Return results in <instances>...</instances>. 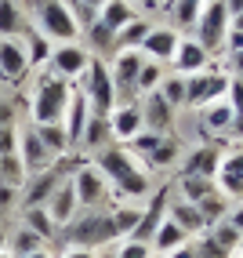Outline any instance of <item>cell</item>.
Returning a JSON list of instances; mask_svg holds the SVG:
<instances>
[{"label": "cell", "mask_w": 243, "mask_h": 258, "mask_svg": "<svg viewBox=\"0 0 243 258\" xmlns=\"http://www.w3.org/2000/svg\"><path fill=\"white\" fill-rule=\"evenodd\" d=\"M95 167L102 171V178L113 182L116 193L127 197V200H138V197H145L149 189H152V185H149V175L138 167L134 153L124 149V146H116V142L95 153Z\"/></svg>", "instance_id": "1"}, {"label": "cell", "mask_w": 243, "mask_h": 258, "mask_svg": "<svg viewBox=\"0 0 243 258\" xmlns=\"http://www.w3.org/2000/svg\"><path fill=\"white\" fill-rule=\"evenodd\" d=\"M73 88L76 84L62 80L58 73H44L37 77V88H33V98H29V113H33V124H62L65 120V109H69V98H73Z\"/></svg>", "instance_id": "2"}, {"label": "cell", "mask_w": 243, "mask_h": 258, "mask_svg": "<svg viewBox=\"0 0 243 258\" xmlns=\"http://www.w3.org/2000/svg\"><path fill=\"white\" fill-rule=\"evenodd\" d=\"M58 240L65 247H106L109 240H116V226H113V215L109 211H88V215H73V222H65L58 229Z\"/></svg>", "instance_id": "3"}, {"label": "cell", "mask_w": 243, "mask_h": 258, "mask_svg": "<svg viewBox=\"0 0 243 258\" xmlns=\"http://www.w3.org/2000/svg\"><path fill=\"white\" fill-rule=\"evenodd\" d=\"M33 26H37L51 44H73L80 37V26L65 0H33Z\"/></svg>", "instance_id": "4"}, {"label": "cell", "mask_w": 243, "mask_h": 258, "mask_svg": "<svg viewBox=\"0 0 243 258\" xmlns=\"http://www.w3.org/2000/svg\"><path fill=\"white\" fill-rule=\"evenodd\" d=\"M76 88L84 91V98H88V106H91V116H109V113L120 106V98H116V88H113V77H109V66L102 62L98 55L91 58L88 73H84V80L76 84Z\"/></svg>", "instance_id": "5"}, {"label": "cell", "mask_w": 243, "mask_h": 258, "mask_svg": "<svg viewBox=\"0 0 243 258\" xmlns=\"http://www.w3.org/2000/svg\"><path fill=\"white\" fill-rule=\"evenodd\" d=\"M196 40L203 44L207 55H218L225 51V37H229V8L225 0H207L203 11L196 15Z\"/></svg>", "instance_id": "6"}, {"label": "cell", "mask_w": 243, "mask_h": 258, "mask_svg": "<svg viewBox=\"0 0 243 258\" xmlns=\"http://www.w3.org/2000/svg\"><path fill=\"white\" fill-rule=\"evenodd\" d=\"M229 95V73H221V70H200L193 77H185V106L189 109H203V106H211V102L225 98Z\"/></svg>", "instance_id": "7"}, {"label": "cell", "mask_w": 243, "mask_h": 258, "mask_svg": "<svg viewBox=\"0 0 243 258\" xmlns=\"http://www.w3.org/2000/svg\"><path fill=\"white\" fill-rule=\"evenodd\" d=\"M91 51L84 47L80 40H73V44H58L55 51H51V58H47V66H51V73H58L62 80H69V84H80L84 80V73H88V66H91Z\"/></svg>", "instance_id": "8"}, {"label": "cell", "mask_w": 243, "mask_h": 258, "mask_svg": "<svg viewBox=\"0 0 243 258\" xmlns=\"http://www.w3.org/2000/svg\"><path fill=\"white\" fill-rule=\"evenodd\" d=\"M69 182H73L76 204H84V208H102V200L109 197V182L102 178V171L95 164H80L76 175L69 178Z\"/></svg>", "instance_id": "9"}, {"label": "cell", "mask_w": 243, "mask_h": 258, "mask_svg": "<svg viewBox=\"0 0 243 258\" xmlns=\"http://www.w3.org/2000/svg\"><path fill=\"white\" fill-rule=\"evenodd\" d=\"M145 66V55L142 51H116L113 55V66H109V77H113V88H116V98H131L134 95V80Z\"/></svg>", "instance_id": "10"}, {"label": "cell", "mask_w": 243, "mask_h": 258, "mask_svg": "<svg viewBox=\"0 0 243 258\" xmlns=\"http://www.w3.org/2000/svg\"><path fill=\"white\" fill-rule=\"evenodd\" d=\"M15 157L22 160V171L26 175H40L44 167H51L58 157L51 153L40 139H37V131L33 127H26V131H19V149H15Z\"/></svg>", "instance_id": "11"}, {"label": "cell", "mask_w": 243, "mask_h": 258, "mask_svg": "<svg viewBox=\"0 0 243 258\" xmlns=\"http://www.w3.org/2000/svg\"><path fill=\"white\" fill-rule=\"evenodd\" d=\"M167 204H171V185H160V193H156V197L145 204V211H142V218H138V226H134L131 240L152 247V236H156V229H160V222L167 218Z\"/></svg>", "instance_id": "12"}, {"label": "cell", "mask_w": 243, "mask_h": 258, "mask_svg": "<svg viewBox=\"0 0 243 258\" xmlns=\"http://www.w3.org/2000/svg\"><path fill=\"white\" fill-rule=\"evenodd\" d=\"M62 182H65V160H55L51 167H44L40 175H33V182L26 189V208H44Z\"/></svg>", "instance_id": "13"}, {"label": "cell", "mask_w": 243, "mask_h": 258, "mask_svg": "<svg viewBox=\"0 0 243 258\" xmlns=\"http://www.w3.org/2000/svg\"><path fill=\"white\" fill-rule=\"evenodd\" d=\"M214 182H218L221 197H243V146L221 153V167H218Z\"/></svg>", "instance_id": "14"}, {"label": "cell", "mask_w": 243, "mask_h": 258, "mask_svg": "<svg viewBox=\"0 0 243 258\" xmlns=\"http://www.w3.org/2000/svg\"><path fill=\"white\" fill-rule=\"evenodd\" d=\"M26 73H29V55H26L22 40L19 37L15 40L0 37V80L4 84H19Z\"/></svg>", "instance_id": "15"}, {"label": "cell", "mask_w": 243, "mask_h": 258, "mask_svg": "<svg viewBox=\"0 0 243 258\" xmlns=\"http://www.w3.org/2000/svg\"><path fill=\"white\" fill-rule=\"evenodd\" d=\"M178 29L175 26H152L149 29V37L142 40V55L149 58V62H171L175 58V51H178Z\"/></svg>", "instance_id": "16"}, {"label": "cell", "mask_w": 243, "mask_h": 258, "mask_svg": "<svg viewBox=\"0 0 243 258\" xmlns=\"http://www.w3.org/2000/svg\"><path fill=\"white\" fill-rule=\"evenodd\" d=\"M142 120H145V131H156V135H171L175 127V106L160 95V91H149L142 106Z\"/></svg>", "instance_id": "17"}, {"label": "cell", "mask_w": 243, "mask_h": 258, "mask_svg": "<svg viewBox=\"0 0 243 258\" xmlns=\"http://www.w3.org/2000/svg\"><path fill=\"white\" fill-rule=\"evenodd\" d=\"M171 66H175L178 77H193V73H200V70H207V66H211V55L203 51V44H200L196 37H182L175 58H171Z\"/></svg>", "instance_id": "18"}, {"label": "cell", "mask_w": 243, "mask_h": 258, "mask_svg": "<svg viewBox=\"0 0 243 258\" xmlns=\"http://www.w3.org/2000/svg\"><path fill=\"white\" fill-rule=\"evenodd\" d=\"M221 142L214 146V142H203V146H196L193 153L185 157V164H182V175H203V178H214L218 175V167H221Z\"/></svg>", "instance_id": "19"}, {"label": "cell", "mask_w": 243, "mask_h": 258, "mask_svg": "<svg viewBox=\"0 0 243 258\" xmlns=\"http://www.w3.org/2000/svg\"><path fill=\"white\" fill-rule=\"evenodd\" d=\"M88 120H91V106H88V98H84V91L73 88V98H69V109H65V120H62L69 149L80 146V135H84V127H88Z\"/></svg>", "instance_id": "20"}, {"label": "cell", "mask_w": 243, "mask_h": 258, "mask_svg": "<svg viewBox=\"0 0 243 258\" xmlns=\"http://www.w3.org/2000/svg\"><path fill=\"white\" fill-rule=\"evenodd\" d=\"M109 131L116 142H131L138 131H145V120H142V109L134 106V102H124V106H116L109 113Z\"/></svg>", "instance_id": "21"}, {"label": "cell", "mask_w": 243, "mask_h": 258, "mask_svg": "<svg viewBox=\"0 0 243 258\" xmlns=\"http://www.w3.org/2000/svg\"><path fill=\"white\" fill-rule=\"evenodd\" d=\"M200 127L207 139H229V127H232V106L229 98H218L211 106L200 109Z\"/></svg>", "instance_id": "22"}, {"label": "cell", "mask_w": 243, "mask_h": 258, "mask_svg": "<svg viewBox=\"0 0 243 258\" xmlns=\"http://www.w3.org/2000/svg\"><path fill=\"white\" fill-rule=\"evenodd\" d=\"M44 208H47L51 222H55L58 229L65 226V222H73V215H76V208H80V204H76V193H73V182L65 178V182L55 189V193H51V200L44 204Z\"/></svg>", "instance_id": "23"}, {"label": "cell", "mask_w": 243, "mask_h": 258, "mask_svg": "<svg viewBox=\"0 0 243 258\" xmlns=\"http://www.w3.org/2000/svg\"><path fill=\"white\" fill-rule=\"evenodd\" d=\"M167 218L178 222V226L185 229V236H200V233H207V222H203L200 208H196V204H189V200L167 204Z\"/></svg>", "instance_id": "24"}, {"label": "cell", "mask_w": 243, "mask_h": 258, "mask_svg": "<svg viewBox=\"0 0 243 258\" xmlns=\"http://www.w3.org/2000/svg\"><path fill=\"white\" fill-rule=\"evenodd\" d=\"M22 47H26V55H29V70H44L47 66V58H51V40L44 37V33L37 29V26H26V33H22Z\"/></svg>", "instance_id": "25"}, {"label": "cell", "mask_w": 243, "mask_h": 258, "mask_svg": "<svg viewBox=\"0 0 243 258\" xmlns=\"http://www.w3.org/2000/svg\"><path fill=\"white\" fill-rule=\"evenodd\" d=\"M106 146H113L109 116H91L88 127H84V135H80V146H76V149H91V153H98V149H106Z\"/></svg>", "instance_id": "26"}, {"label": "cell", "mask_w": 243, "mask_h": 258, "mask_svg": "<svg viewBox=\"0 0 243 258\" xmlns=\"http://www.w3.org/2000/svg\"><path fill=\"white\" fill-rule=\"evenodd\" d=\"M185 240H193V236H185V229L178 226V222L164 218L160 229H156V236H152V254H171L175 247H182Z\"/></svg>", "instance_id": "27"}, {"label": "cell", "mask_w": 243, "mask_h": 258, "mask_svg": "<svg viewBox=\"0 0 243 258\" xmlns=\"http://www.w3.org/2000/svg\"><path fill=\"white\" fill-rule=\"evenodd\" d=\"M149 22L145 19H131L124 29H120L116 33V40H113V55H116V51H142V40L149 37Z\"/></svg>", "instance_id": "28"}, {"label": "cell", "mask_w": 243, "mask_h": 258, "mask_svg": "<svg viewBox=\"0 0 243 258\" xmlns=\"http://www.w3.org/2000/svg\"><path fill=\"white\" fill-rule=\"evenodd\" d=\"M26 15H22V8L15 4V0H0V37H8V40H15V37H22L26 33Z\"/></svg>", "instance_id": "29"}, {"label": "cell", "mask_w": 243, "mask_h": 258, "mask_svg": "<svg viewBox=\"0 0 243 258\" xmlns=\"http://www.w3.org/2000/svg\"><path fill=\"white\" fill-rule=\"evenodd\" d=\"M178 157H182L178 139H175V135H164V139H160V142H156V146L145 153V164H149V167H171Z\"/></svg>", "instance_id": "30"}, {"label": "cell", "mask_w": 243, "mask_h": 258, "mask_svg": "<svg viewBox=\"0 0 243 258\" xmlns=\"http://www.w3.org/2000/svg\"><path fill=\"white\" fill-rule=\"evenodd\" d=\"M178 189H182V200L196 204V200H203V197L218 193V182H214V178H203V175H182V178H178Z\"/></svg>", "instance_id": "31"}, {"label": "cell", "mask_w": 243, "mask_h": 258, "mask_svg": "<svg viewBox=\"0 0 243 258\" xmlns=\"http://www.w3.org/2000/svg\"><path fill=\"white\" fill-rule=\"evenodd\" d=\"M131 19H138V15H134V8L127 4V0H106V8H102L98 11V22H106L109 29H124Z\"/></svg>", "instance_id": "32"}, {"label": "cell", "mask_w": 243, "mask_h": 258, "mask_svg": "<svg viewBox=\"0 0 243 258\" xmlns=\"http://www.w3.org/2000/svg\"><path fill=\"white\" fill-rule=\"evenodd\" d=\"M229 106H232V127H229V139L243 142V80L239 77H229Z\"/></svg>", "instance_id": "33"}, {"label": "cell", "mask_w": 243, "mask_h": 258, "mask_svg": "<svg viewBox=\"0 0 243 258\" xmlns=\"http://www.w3.org/2000/svg\"><path fill=\"white\" fill-rule=\"evenodd\" d=\"M33 131H37V139L55 153V157H65L69 153V142H65V127L62 124H33Z\"/></svg>", "instance_id": "34"}, {"label": "cell", "mask_w": 243, "mask_h": 258, "mask_svg": "<svg viewBox=\"0 0 243 258\" xmlns=\"http://www.w3.org/2000/svg\"><path fill=\"white\" fill-rule=\"evenodd\" d=\"M196 208H200V215H203V222H207V229H211V226H218L221 218H229V197L211 193V197L196 200Z\"/></svg>", "instance_id": "35"}, {"label": "cell", "mask_w": 243, "mask_h": 258, "mask_svg": "<svg viewBox=\"0 0 243 258\" xmlns=\"http://www.w3.org/2000/svg\"><path fill=\"white\" fill-rule=\"evenodd\" d=\"M207 236H211L214 244H218L225 254H229V258H232V254L239 251V244H243V233H236L229 222H218V226H211V229H207Z\"/></svg>", "instance_id": "36"}, {"label": "cell", "mask_w": 243, "mask_h": 258, "mask_svg": "<svg viewBox=\"0 0 243 258\" xmlns=\"http://www.w3.org/2000/svg\"><path fill=\"white\" fill-rule=\"evenodd\" d=\"M207 0H167L164 8H171V15H175V26H196V15L203 11Z\"/></svg>", "instance_id": "37"}, {"label": "cell", "mask_w": 243, "mask_h": 258, "mask_svg": "<svg viewBox=\"0 0 243 258\" xmlns=\"http://www.w3.org/2000/svg\"><path fill=\"white\" fill-rule=\"evenodd\" d=\"M26 226L37 233L40 240H55V236H58V226L51 222L47 208H26Z\"/></svg>", "instance_id": "38"}, {"label": "cell", "mask_w": 243, "mask_h": 258, "mask_svg": "<svg viewBox=\"0 0 243 258\" xmlns=\"http://www.w3.org/2000/svg\"><path fill=\"white\" fill-rule=\"evenodd\" d=\"M65 8L73 11V19H76V26H80V33H84V29L98 19V11L106 8V0H65Z\"/></svg>", "instance_id": "39"}, {"label": "cell", "mask_w": 243, "mask_h": 258, "mask_svg": "<svg viewBox=\"0 0 243 258\" xmlns=\"http://www.w3.org/2000/svg\"><path fill=\"white\" fill-rule=\"evenodd\" d=\"M8 247L15 251V258H26V254H33V251H40L44 240L33 233L29 226H22V229H15V236H8Z\"/></svg>", "instance_id": "40"}, {"label": "cell", "mask_w": 243, "mask_h": 258, "mask_svg": "<svg viewBox=\"0 0 243 258\" xmlns=\"http://www.w3.org/2000/svg\"><path fill=\"white\" fill-rule=\"evenodd\" d=\"M113 226H116V236H131L138 218H142V208H134V204H124V208H113Z\"/></svg>", "instance_id": "41"}, {"label": "cell", "mask_w": 243, "mask_h": 258, "mask_svg": "<svg viewBox=\"0 0 243 258\" xmlns=\"http://www.w3.org/2000/svg\"><path fill=\"white\" fill-rule=\"evenodd\" d=\"M160 80H164L160 62H149V58H145L142 73H138V80H134V95H149V91H156V88H160Z\"/></svg>", "instance_id": "42"}, {"label": "cell", "mask_w": 243, "mask_h": 258, "mask_svg": "<svg viewBox=\"0 0 243 258\" xmlns=\"http://www.w3.org/2000/svg\"><path fill=\"white\" fill-rule=\"evenodd\" d=\"M156 91H160L167 102H171V106H185V77H178V73H171V77H164L160 80V88H156Z\"/></svg>", "instance_id": "43"}, {"label": "cell", "mask_w": 243, "mask_h": 258, "mask_svg": "<svg viewBox=\"0 0 243 258\" xmlns=\"http://www.w3.org/2000/svg\"><path fill=\"white\" fill-rule=\"evenodd\" d=\"M22 178H26V171H22V160L15 157V153H11V157H0V185L19 189Z\"/></svg>", "instance_id": "44"}, {"label": "cell", "mask_w": 243, "mask_h": 258, "mask_svg": "<svg viewBox=\"0 0 243 258\" xmlns=\"http://www.w3.org/2000/svg\"><path fill=\"white\" fill-rule=\"evenodd\" d=\"M113 258H152V247L149 244H138V240L124 236V244L113 251Z\"/></svg>", "instance_id": "45"}, {"label": "cell", "mask_w": 243, "mask_h": 258, "mask_svg": "<svg viewBox=\"0 0 243 258\" xmlns=\"http://www.w3.org/2000/svg\"><path fill=\"white\" fill-rule=\"evenodd\" d=\"M193 247H196V258H229V254H225L207 233H200V236L193 240Z\"/></svg>", "instance_id": "46"}, {"label": "cell", "mask_w": 243, "mask_h": 258, "mask_svg": "<svg viewBox=\"0 0 243 258\" xmlns=\"http://www.w3.org/2000/svg\"><path fill=\"white\" fill-rule=\"evenodd\" d=\"M19 149V127H0V157H11Z\"/></svg>", "instance_id": "47"}, {"label": "cell", "mask_w": 243, "mask_h": 258, "mask_svg": "<svg viewBox=\"0 0 243 258\" xmlns=\"http://www.w3.org/2000/svg\"><path fill=\"white\" fill-rule=\"evenodd\" d=\"M225 8H229V29L243 33V0H225Z\"/></svg>", "instance_id": "48"}, {"label": "cell", "mask_w": 243, "mask_h": 258, "mask_svg": "<svg viewBox=\"0 0 243 258\" xmlns=\"http://www.w3.org/2000/svg\"><path fill=\"white\" fill-rule=\"evenodd\" d=\"M0 127H15V102L0 95Z\"/></svg>", "instance_id": "49"}, {"label": "cell", "mask_w": 243, "mask_h": 258, "mask_svg": "<svg viewBox=\"0 0 243 258\" xmlns=\"http://www.w3.org/2000/svg\"><path fill=\"white\" fill-rule=\"evenodd\" d=\"M167 258H196V247H193V240H185V244H182V247H175V251H171Z\"/></svg>", "instance_id": "50"}, {"label": "cell", "mask_w": 243, "mask_h": 258, "mask_svg": "<svg viewBox=\"0 0 243 258\" xmlns=\"http://www.w3.org/2000/svg\"><path fill=\"white\" fill-rule=\"evenodd\" d=\"M62 258H98V251H91V247H65Z\"/></svg>", "instance_id": "51"}, {"label": "cell", "mask_w": 243, "mask_h": 258, "mask_svg": "<svg viewBox=\"0 0 243 258\" xmlns=\"http://www.w3.org/2000/svg\"><path fill=\"white\" fill-rule=\"evenodd\" d=\"M11 204H15V189L11 185H0V211H8Z\"/></svg>", "instance_id": "52"}, {"label": "cell", "mask_w": 243, "mask_h": 258, "mask_svg": "<svg viewBox=\"0 0 243 258\" xmlns=\"http://www.w3.org/2000/svg\"><path fill=\"white\" fill-rule=\"evenodd\" d=\"M229 58H232V77H239V80H243V51H232Z\"/></svg>", "instance_id": "53"}, {"label": "cell", "mask_w": 243, "mask_h": 258, "mask_svg": "<svg viewBox=\"0 0 243 258\" xmlns=\"http://www.w3.org/2000/svg\"><path fill=\"white\" fill-rule=\"evenodd\" d=\"M229 226H232L236 233H243V208H236V211H229Z\"/></svg>", "instance_id": "54"}, {"label": "cell", "mask_w": 243, "mask_h": 258, "mask_svg": "<svg viewBox=\"0 0 243 258\" xmlns=\"http://www.w3.org/2000/svg\"><path fill=\"white\" fill-rule=\"evenodd\" d=\"M131 8H142V11H156L160 8V0H127Z\"/></svg>", "instance_id": "55"}, {"label": "cell", "mask_w": 243, "mask_h": 258, "mask_svg": "<svg viewBox=\"0 0 243 258\" xmlns=\"http://www.w3.org/2000/svg\"><path fill=\"white\" fill-rule=\"evenodd\" d=\"M0 258H8V233H0Z\"/></svg>", "instance_id": "56"}, {"label": "cell", "mask_w": 243, "mask_h": 258, "mask_svg": "<svg viewBox=\"0 0 243 258\" xmlns=\"http://www.w3.org/2000/svg\"><path fill=\"white\" fill-rule=\"evenodd\" d=\"M26 258H55V254H51V251H44V247H40V251H33V254H26Z\"/></svg>", "instance_id": "57"}, {"label": "cell", "mask_w": 243, "mask_h": 258, "mask_svg": "<svg viewBox=\"0 0 243 258\" xmlns=\"http://www.w3.org/2000/svg\"><path fill=\"white\" fill-rule=\"evenodd\" d=\"M98 258H113V254H98Z\"/></svg>", "instance_id": "58"}, {"label": "cell", "mask_w": 243, "mask_h": 258, "mask_svg": "<svg viewBox=\"0 0 243 258\" xmlns=\"http://www.w3.org/2000/svg\"><path fill=\"white\" fill-rule=\"evenodd\" d=\"M152 258H167V254H152Z\"/></svg>", "instance_id": "59"}, {"label": "cell", "mask_w": 243, "mask_h": 258, "mask_svg": "<svg viewBox=\"0 0 243 258\" xmlns=\"http://www.w3.org/2000/svg\"><path fill=\"white\" fill-rule=\"evenodd\" d=\"M164 4H167V0H160V8H164Z\"/></svg>", "instance_id": "60"}]
</instances>
